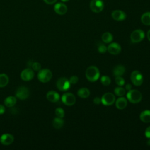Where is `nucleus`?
Returning <instances> with one entry per match:
<instances>
[{
	"label": "nucleus",
	"mask_w": 150,
	"mask_h": 150,
	"mask_svg": "<svg viewBox=\"0 0 150 150\" xmlns=\"http://www.w3.org/2000/svg\"><path fill=\"white\" fill-rule=\"evenodd\" d=\"M131 80L132 84L136 86H141L144 81V77L141 73L138 70L133 71L131 74Z\"/></svg>",
	"instance_id": "obj_4"
},
{
	"label": "nucleus",
	"mask_w": 150,
	"mask_h": 150,
	"mask_svg": "<svg viewBox=\"0 0 150 150\" xmlns=\"http://www.w3.org/2000/svg\"><path fill=\"white\" fill-rule=\"evenodd\" d=\"M14 140L13 136L11 134H4L0 137V142L4 145L11 144Z\"/></svg>",
	"instance_id": "obj_14"
},
{
	"label": "nucleus",
	"mask_w": 150,
	"mask_h": 150,
	"mask_svg": "<svg viewBox=\"0 0 150 150\" xmlns=\"http://www.w3.org/2000/svg\"><path fill=\"white\" fill-rule=\"evenodd\" d=\"M16 103V98L13 96L7 97L4 100L5 105L8 107H12Z\"/></svg>",
	"instance_id": "obj_22"
},
{
	"label": "nucleus",
	"mask_w": 150,
	"mask_h": 150,
	"mask_svg": "<svg viewBox=\"0 0 150 150\" xmlns=\"http://www.w3.org/2000/svg\"><path fill=\"white\" fill-rule=\"evenodd\" d=\"M31 68L34 71H39L41 69V64L39 62H33Z\"/></svg>",
	"instance_id": "obj_31"
},
{
	"label": "nucleus",
	"mask_w": 150,
	"mask_h": 150,
	"mask_svg": "<svg viewBox=\"0 0 150 150\" xmlns=\"http://www.w3.org/2000/svg\"><path fill=\"white\" fill-rule=\"evenodd\" d=\"M104 7V4L102 0H91L90 3V9L94 13L101 12Z\"/></svg>",
	"instance_id": "obj_8"
},
{
	"label": "nucleus",
	"mask_w": 150,
	"mask_h": 150,
	"mask_svg": "<svg viewBox=\"0 0 150 150\" xmlns=\"http://www.w3.org/2000/svg\"><path fill=\"white\" fill-rule=\"evenodd\" d=\"M46 98L50 102L56 103L60 99V96L58 93L55 91H49L46 94Z\"/></svg>",
	"instance_id": "obj_16"
},
{
	"label": "nucleus",
	"mask_w": 150,
	"mask_h": 150,
	"mask_svg": "<svg viewBox=\"0 0 150 150\" xmlns=\"http://www.w3.org/2000/svg\"><path fill=\"white\" fill-rule=\"evenodd\" d=\"M111 16L113 19L117 21H122L126 19L127 15L123 11L117 9L112 12Z\"/></svg>",
	"instance_id": "obj_13"
},
{
	"label": "nucleus",
	"mask_w": 150,
	"mask_h": 150,
	"mask_svg": "<svg viewBox=\"0 0 150 150\" xmlns=\"http://www.w3.org/2000/svg\"><path fill=\"white\" fill-rule=\"evenodd\" d=\"M79 81V78L76 76H72L70 77L69 79V81L71 84H76Z\"/></svg>",
	"instance_id": "obj_32"
},
{
	"label": "nucleus",
	"mask_w": 150,
	"mask_h": 150,
	"mask_svg": "<svg viewBox=\"0 0 150 150\" xmlns=\"http://www.w3.org/2000/svg\"><path fill=\"white\" fill-rule=\"evenodd\" d=\"M29 90L25 86H21L16 91L15 96L20 100H25L29 96Z\"/></svg>",
	"instance_id": "obj_10"
},
{
	"label": "nucleus",
	"mask_w": 150,
	"mask_h": 150,
	"mask_svg": "<svg viewBox=\"0 0 150 150\" xmlns=\"http://www.w3.org/2000/svg\"><path fill=\"white\" fill-rule=\"evenodd\" d=\"M145 135L146 138H150V126L147 127L145 131Z\"/></svg>",
	"instance_id": "obj_33"
},
{
	"label": "nucleus",
	"mask_w": 150,
	"mask_h": 150,
	"mask_svg": "<svg viewBox=\"0 0 150 150\" xmlns=\"http://www.w3.org/2000/svg\"><path fill=\"white\" fill-rule=\"evenodd\" d=\"M52 125L54 128L60 129L62 128L64 125V120L62 119V118L57 117L53 119L52 121Z\"/></svg>",
	"instance_id": "obj_21"
},
{
	"label": "nucleus",
	"mask_w": 150,
	"mask_h": 150,
	"mask_svg": "<svg viewBox=\"0 0 150 150\" xmlns=\"http://www.w3.org/2000/svg\"><path fill=\"white\" fill-rule=\"evenodd\" d=\"M54 11L56 13L59 15H64L67 11V7L62 2H59L54 5Z\"/></svg>",
	"instance_id": "obj_15"
},
{
	"label": "nucleus",
	"mask_w": 150,
	"mask_h": 150,
	"mask_svg": "<svg viewBox=\"0 0 150 150\" xmlns=\"http://www.w3.org/2000/svg\"><path fill=\"white\" fill-rule=\"evenodd\" d=\"M147 38H148V39L149 40V41L150 42V29L147 32Z\"/></svg>",
	"instance_id": "obj_38"
},
{
	"label": "nucleus",
	"mask_w": 150,
	"mask_h": 150,
	"mask_svg": "<svg viewBox=\"0 0 150 150\" xmlns=\"http://www.w3.org/2000/svg\"><path fill=\"white\" fill-rule=\"evenodd\" d=\"M34 77V73L31 68H26L24 69L21 73V78L23 81H30Z\"/></svg>",
	"instance_id": "obj_11"
},
{
	"label": "nucleus",
	"mask_w": 150,
	"mask_h": 150,
	"mask_svg": "<svg viewBox=\"0 0 150 150\" xmlns=\"http://www.w3.org/2000/svg\"><path fill=\"white\" fill-rule=\"evenodd\" d=\"M114 94L119 97H122L125 95V89H124L123 87L121 86L117 87L114 88Z\"/></svg>",
	"instance_id": "obj_26"
},
{
	"label": "nucleus",
	"mask_w": 150,
	"mask_h": 150,
	"mask_svg": "<svg viewBox=\"0 0 150 150\" xmlns=\"http://www.w3.org/2000/svg\"><path fill=\"white\" fill-rule=\"evenodd\" d=\"M43 1L47 4H49V5H52V4H54L57 0H43Z\"/></svg>",
	"instance_id": "obj_35"
},
{
	"label": "nucleus",
	"mask_w": 150,
	"mask_h": 150,
	"mask_svg": "<svg viewBox=\"0 0 150 150\" xmlns=\"http://www.w3.org/2000/svg\"><path fill=\"white\" fill-rule=\"evenodd\" d=\"M102 40L104 43H110V42H111L113 40V36L112 35V34L110 32H104L101 37Z\"/></svg>",
	"instance_id": "obj_24"
},
{
	"label": "nucleus",
	"mask_w": 150,
	"mask_h": 150,
	"mask_svg": "<svg viewBox=\"0 0 150 150\" xmlns=\"http://www.w3.org/2000/svg\"><path fill=\"white\" fill-rule=\"evenodd\" d=\"M139 118L143 122H150V110H146L142 111L139 115Z\"/></svg>",
	"instance_id": "obj_19"
},
{
	"label": "nucleus",
	"mask_w": 150,
	"mask_h": 150,
	"mask_svg": "<svg viewBox=\"0 0 150 150\" xmlns=\"http://www.w3.org/2000/svg\"><path fill=\"white\" fill-rule=\"evenodd\" d=\"M127 98L130 103L132 104H137L141 101L142 96L139 91L135 89H131L128 91Z\"/></svg>",
	"instance_id": "obj_2"
},
{
	"label": "nucleus",
	"mask_w": 150,
	"mask_h": 150,
	"mask_svg": "<svg viewBox=\"0 0 150 150\" xmlns=\"http://www.w3.org/2000/svg\"><path fill=\"white\" fill-rule=\"evenodd\" d=\"M101 103L106 106L112 105L115 101V96L111 93H105L101 98Z\"/></svg>",
	"instance_id": "obj_7"
},
{
	"label": "nucleus",
	"mask_w": 150,
	"mask_h": 150,
	"mask_svg": "<svg viewBox=\"0 0 150 150\" xmlns=\"http://www.w3.org/2000/svg\"><path fill=\"white\" fill-rule=\"evenodd\" d=\"M97 50L100 53H104L107 50V47L103 43H100L97 46Z\"/></svg>",
	"instance_id": "obj_30"
},
{
	"label": "nucleus",
	"mask_w": 150,
	"mask_h": 150,
	"mask_svg": "<svg viewBox=\"0 0 150 150\" xmlns=\"http://www.w3.org/2000/svg\"><path fill=\"white\" fill-rule=\"evenodd\" d=\"M115 106L119 110L124 109L127 105V100L124 97H120L115 100Z\"/></svg>",
	"instance_id": "obj_17"
},
{
	"label": "nucleus",
	"mask_w": 150,
	"mask_h": 150,
	"mask_svg": "<svg viewBox=\"0 0 150 150\" xmlns=\"http://www.w3.org/2000/svg\"><path fill=\"white\" fill-rule=\"evenodd\" d=\"M85 74L87 79L91 82L97 81L99 79L100 75L98 69L95 66H89L86 69Z\"/></svg>",
	"instance_id": "obj_1"
},
{
	"label": "nucleus",
	"mask_w": 150,
	"mask_h": 150,
	"mask_svg": "<svg viewBox=\"0 0 150 150\" xmlns=\"http://www.w3.org/2000/svg\"><path fill=\"white\" fill-rule=\"evenodd\" d=\"M93 103L96 104V105H98L100 104L101 103V98L98 97H96L94 98L93 100Z\"/></svg>",
	"instance_id": "obj_34"
},
{
	"label": "nucleus",
	"mask_w": 150,
	"mask_h": 150,
	"mask_svg": "<svg viewBox=\"0 0 150 150\" xmlns=\"http://www.w3.org/2000/svg\"><path fill=\"white\" fill-rule=\"evenodd\" d=\"M77 93L78 96L80 97V98H86L90 96V91L87 88L82 87V88H80L78 90Z\"/></svg>",
	"instance_id": "obj_20"
},
{
	"label": "nucleus",
	"mask_w": 150,
	"mask_h": 150,
	"mask_svg": "<svg viewBox=\"0 0 150 150\" xmlns=\"http://www.w3.org/2000/svg\"><path fill=\"white\" fill-rule=\"evenodd\" d=\"M52 77V73L48 69H40L38 73V78L42 83H47L50 80Z\"/></svg>",
	"instance_id": "obj_3"
},
{
	"label": "nucleus",
	"mask_w": 150,
	"mask_h": 150,
	"mask_svg": "<svg viewBox=\"0 0 150 150\" xmlns=\"http://www.w3.org/2000/svg\"><path fill=\"white\" fill-rule=\"evenodd\" d=\"M9 83V77L5 74H0V87H5Z\"/></svg>",
	"instance_id": "obj_25"
},
{
	"label": "nucleus",
	"mask_w": 150,
	"mask_h": 150,
	"mask_svg": "<svg viewBox=\"0 0 150 150\" xmlns=\"http://www.w3.org/2000/svg\"><path fill=\"white\" fill-rule=\"evenodd\" d=\"M125 89L127 91H129L132 89V86L130 84H127L125 86Z\"/></svg>",
	"instance_id": "obj_37"
},
{
	"label": "nucleus",
	"mask_w": 150,
	"mask_h": 150,
	"mask_svg": "<svg viewBox=\"0 0 150 150\" xmlns=\"http://www.w3.org/2000/svg\"><path fill=\"white\" fill-rule=\"evenodd\" d=\"M146 144H147V145H148V146H150V138H149V139H148V140L147 141Z\"/></svg>",
	"instance_id": "obj_39"
},
{
	"label": "nucleus",
	"mask_w": 150,
	"mask_h": 150,
	"mask_svg": "<svg viewBox=\"0 0 150 150\" xmlns=\"http://www.w3.org/2000/svg\"><path fill=\"white\" fill-rule=\"evenodd\" d=\"M100 81H101V83H102V84L104 86H105L110 85L111 83V79L107 76H101Z\"/></svg>",
	"instance_id": "obj_27"
},
{
	"label": "nucleus",
	"mask_w": 150,
	"mask_h": 150,
	"mask_svg": "<svg viewBox=\"0 0 150 150\" xmlns=\"http://www.w3.org/2000/svg\"><path fill=\"white\" fill-rule=\"evenodd\" d=\"M125 72V68L122 64H118L115 66L112 70L114 76H121Z\"/></svg>",
	"instance_id": "obj_18"
},
{
	"label": "nucleus",
	"mask_w": 150,
	"mask_h": 150,
	"mask_svg": "<svg viewBox=\"0 0 150 150\" xmlns=\"http://www.w3.org/2000/svg\"><path fill=\"white\" fill-rule=\"evenodd\" d=\"M141 22L146 26L150 25V12H146L143 13L141 17Z\"/></svg>",
	"instance_id": "obj_23"
},
{
	"label": "nucleus",
	"mask_w": 150,
	"mask_h": 150,
	"mask_svg": "<svg viewBox=\"0 0 150 150\" xmlns=\"http://www.w3.org/2000/svg\"><path fill=\"white\" fill-rule=\"evenodd\" d=\"M62 101L65 105L71 106L75 104L76 99L73 94L71 93H66L62 95Z\"/></svg>",
	"instance_id": "obj_9"
},
{
	"label": "nucleus",
	"mask_w": 150,
	"mask_h": 150,
	"mask_svg": "<svg viewBox=\"0 0 150 150\" xmlns=\"http://www.w3.org/2000/svg\"><path fill=\"white\" fill-rule=\"evenodd\" d=\"M62 2H67V1H69V0H61Z\"/></svg>",
	"instance_id": "obj_40"
},
{
	"label": "nucleus",
	"mask_w": 150,
	"mask_h": 150,
	"mask_svg": "<svg viewBox=\"0 0 150 150\" xmlns=\"http://www.w3.org/2000/svg\"><path fill=\"white\" fill-rule=\"evenodd\" d=\"M55 114L57 117L63 118L64 116V111L63 108L59 107L55 110Z\"/></svg>",
	"instance_id": "obj_29"
},
{
	"label": "nucleus",
	"mask_w": 150,
	"mask_h": 150,
	"mask_svg": "<svg viewBox=\"0 0 150 150\" xmlns=\"http://www.w3.org/2000/svg\"><path fill=\"white\" fill-rule=\"evenodd\" d=\"M107 51L111 54L117 55L121 52V47L118 43L116 42H112L108 46Z\"/></svg>",
	"instance_id": "obj_12"
},
{
	"label": "nucleus",
	"mask_w": 150,
	"mask_h": 150,
	"mask_svg": "<svg viewBox=\"0 0 150 150\" xmlns=\"http://www.w3.org/2000/svg\"><path fill=\"white\" fill-rule=\"evenodd\" d=\"M145 38V33L141 29H136L134 30L130 36L131 40L132 43H137L141 42Z\"/></svg>",
	"instance_id": "obj_5"
},
{
	"label": "nucleus",
	"mask_w": 150,
	"mask_h": 150,
	"mask_svg": "<svg viewBox=\"0 0 150 150\" xmlns=\"http://www.w3.org/2000/svg\"><path fill=\"white\" fill-rule=\"evenodd\" d=\"M115 81L118 86H123L125 84V80L121 76H115Z\"/></svg>",
	"instance_id": "obj_28"
},
{
	"label": "nucleus",
	"mask_w": 150,
	"mask_h": 150,
	"mask_svg": "<svg viewBox=\"0 0 150 150\" xmlns=\"http://www.w3.org/2000/svg\"><path fill=\"white\" fill-rule=\"evenodd\" d=\"M5 111V107L3 105L0 104V114H3Z\"/></svg>",
	"instance_id": "obj_36"
},
{
	"label": "nucleus",
	"mask_w": 150,
	"mask_h": 150,
	"mask_svg": "<svg viewBox=\"0 0 150 150\" xmlns=\"http://www.w3.org/2000/svg\"><path fill=\"white\" fill-rule=\"evenodd\" d=\"M70 84L69 80L66 77H60L56 82V87L61 91H65L69 90L70 87Z\"/></svg>",
	"instance_id": "obj_6"
}]
</instances>
